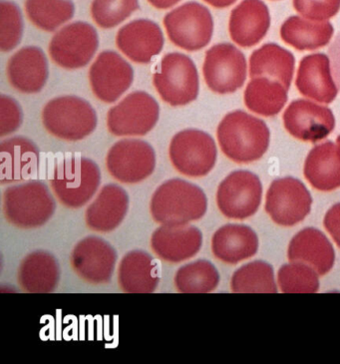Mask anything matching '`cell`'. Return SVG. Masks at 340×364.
Returning <instances> with one entry per match:
<instances>
[{"label": "cell", "instance_id": "26", "mask_svg": "<svg viewBox=\"0 0 340 364\" xmlns=\"http://www.w3.org/2000/svg\"><path fill=\"white\" fill-rule=\"evenodd\" d=\"M17 279L22 291L26 293H53L60 279L58 262L51 252H32L21 262Z\"/></svg>", "mask_w": 340, "mask_h": 364}, {"label": "cell", "instance_id": "40", "mask_svg": "<svg viewBox=\"0 0 340 364\" xmlns=\"http://www.w3.org/2000/svg\"><path fill=\"white\" fill-rule=\"evenodd\" d=\"M23 121L19 103L11 96H0V137L16 132Z\"/></svg>", "mask_w": 340, "mask_h": 364}, {"label": "cell", "instance_id": "31", "mask_svg": "<svg viewBox=\"0 0 340 364\" xmlns=\"http://www.w3.org/2000/svg\"><path fill=\"white\" fill-rule=\"evenodd\" d=\"M334 32V26L329 21H310L299 16L289 17L280 27L282 41L300 51L327 46Z\"/></svg>", "mask_w": 340, "mask_h": 364}, {"label": "cell", "instance_id": "13", "mask_svg": "<svg viewBox=\"0 0 340 364\" xmlns=\"http://www.w3.org/2000/svg\"><path fill=\"white\" fill-rule=\"evenodd\" d=\"M262 186L260 178L249 171L230 173L218 186L217 205L225 217L245 220L259 210Z\"/></svg>", "mask_w": 340, "mask_h": 364}, {"label": "cell", "instance_id": "41", "mask_svg": "<svg viewBox=\"0 0 340 364\" xmlns=\"http://www.w3.org/2000/svg\"><path fill=\"white\" fill-rule=\"evenodd\" d=\"M324 227L335 244L340 247V203L332 205L324 217Z\"/></svg>", "mask_w": 340, "mask_h": 364}, {"label": "cell", "instance_id": "21", "mask_svg": "<svg viewBox=\"0 0 340 364\" xmlns=\"http://www.w3.org/2000/svg\"><path fill=\"white\" fill-rule=\"evenodd\" d=\"M129 209V196L120 186L108 184L97 195L86 209L85 222L91 231L113 232L125 219Z\"/></svg>", "mask_w": 340, "mask_h": 364}, {"label": "cell", "instance_id": "29", "mask_svg": "<svg viewBox=\"0 0 340 364\" xmlns=\"http://www.w3.org/2000/svg\"><path fill=\"white\" fill-rule=\"evenodd\" d=\"M305 179L314 189L331 192L340 188V146L325 142L315 146L305 159Z\"/></svg>", "mask_w": 340, "mask_h": 364}, {"label": "cell", "instance_id": "32", "mask_svg": "<svg viewBox=\"0 0 340 364\" xmlns=\"http://www.w3.org/2000/svg\"><path fill=\"white\" fill-rule=\"evenodd\" d=\"M287 101V89L267 77L250 79L245 91V104L252 112L272 117L282 110Z\"/></svg>", "mask_w": 340, "mask_h": 364}, {"label": "cell", "instance_id": "7", "mask_svg": "<svg viewBox=\"0 0 340 364\" xmlns=\"http://www.w3.org/2000/svg\"><path fill=\"white\" fill-rule=\"evenodd\" d=\"M169 157L180 174L188 178H202L215 167L217 146L208 133L198 129H186L171 140Z\"/></svg>", "mask_w": 340, "mask_h": 364}, {"label": "cell", "instance_id": "14", "mask_svg": "<svg viewBox=\"0 0 340 364\" xmlns=\"http://www.w3.org/2000/svg\"><path fill=\"white\" fill-rule=\"evenodd\" d=\"M312 198L304 183L295 178L275 180L265 199V210L279 226L292 227L304 221L312 210Z\"/></svg>", "mask_w": 340, "mask_h": 364}, {"label": "cell", "instance_id": "5", "mask_svg": "<svg viewBox=\"0 0 340 364\" xmlns=\"http://www.w3.org/2000/svg\"><path fill=\"white\" fill-rule=\"evenodd\" d=\"M41 119L47 132L69 142L88 137L98 124L91 104L77 96L52 99L44 106Z\"/></svg>", "mask_w": 340, "mask_h": 364}, {"label": "cell", "instance_id": "34", "mask_svg": "<svg viewBox=\"0 0 340 364\" xmlns=\"http://www.w3.org/2000/svg\"><path fill=\"white\" fill-rule=\"evenodd\" d=\"M220 284V274L212 262L198 259L178 269L175 286L181 294L212 293Z\"/></svg>", "mask_w": 340, "mask_h": 364}, {"label": "cell", "instance_id": "39", "mask_svg": "<svg viewBox=\"0 0 340 364\" xmlns=\"http://www.w3.org/2000/svg\"><path fill=\"white\" fill-rule=\"evenodd\" d=\"M294 6L309 21H326L339 14L340 0H294Z\"/></svg>", "mask_w": 340, "mask_h": 364}, {"label": "cell", "instance_id": "12", "mask_svg": "<svg viewBox=\"0 0 340 364\" xmlns=\"http://www.w3.org/2000/svg\"><path fill=\"white\" fill-rule=\"evenodd\" d=\"M203 74L213 92L234 93L247 79V60L233 44H217L206 52Z\"/></svg>", "mask_w": 340, "mask_h": 364}, {"label": "cell", "instance_id": "36", "mask_svg": "<svg viewBox=\"0 0 340 364\" xmlns=\"http://www.w3.org/2000/svg\"><path fill=\"white\" fill-rule=\"evenodd\" d=\"M319 274L302 262H290L280 267L277 282L285 294H314L319 291Z\"/></svg>", "mask_w": 340, "mask_h": 364}, {"label": "cell", "instance_id": "28", "mask_svg": "<svg viewBox=\"0 0 340 364\" xmlns=\"http://www.w3.org/2000/svg\"><path fill=\"white\" fill-rule=\"evenodd\" d=\"M160 282L157 264L152 256L143 251H131L121 259L118 284L126 294H151Z\"/></svg>", "mask_w": 340, "mask_h": 364}, {"label": "cell", "instance_id": "20", "mask_svg": "<svg viewBox=\"0 0 340 364\" xmlns=\"http://www.w3.org/2000/svg\"><path fill=\"white\" fill-rule=\"evenodd\" d=\"M6 74L12 87L19 92H41L49 76L46 55L38 47H23L7 62Z\"/></svg>", "mask_w": 340, "mask_h": 364}, {"label": "cell", "instance_id": "15", "mask_svg": "<svg viewBox=\"0 0 340 364\" xmlns=\"http://www.w3.org/2000/svg\"><path fill=\"white\" fill-rule=\"evenodd\" d=\"M133 80L132 66L115 51L101 52L89 70L92 91L102 102H116Z\"/></svg>", "mask_w": 340, "mask_h": 364}, {"label": "cell", "instance_id": "8", "mask_svg": "<svg viewBox=\"0 0 340 364\" xmlns=\"http://www.w3.org/2000/svg\"><path fill=\"white\" fill-rule=\"evenodd\" d=\"M163 23L171 42L184 50H201L213 37L212 14L198 2H187L173 9L164 17Z\"/></svg>", "mask_w": 340, "mask_h": 364}, {"label": "cell", "instance_id": "24", "mask_svg": "<svg viewBox=\"0 0 340 364\" xmlns=\"http://www.w3.org/2000/svg\"><path fill=\"white\" fill-rule=\"evenodd\" d=\"M0 183L12 184L28 180L36 174L39 164V150L26 137H14L0 144Z\"/></svg>", "mask_w": 340, "mask_h": 364}, {"label": "cell", "instance_id": "2", "mask_svg": "<svg viewBox=\"0 0 340 364\" xmlns=\"http://www.w3.org/2000/svg\"><path fill=\"white\" fill-rule=\"evenodd\" d=\"M208 210L205 192L182 179H171L159 186L150 203L154 221L166 226H181L198 221Z\"/></svg>", "mask_w": 340, "mask_h": 364}, {"label": "cell", "instance_id": "44", "mask_svg": "<svg viewBox=\"0 0 340 364\" xmlns=\"http://www.w3.org/2000/svg\"><path fill=\"white\" fill-rule=\"evenodd\" d=\"M203 1L216 9H225L233 6L237 0H203Z\"/></svg>", "mask_w": 340, "mask_h": 364}, {"label": "cell", "instance_id": "10", "mask_svg": "<svg viewBox=\"0 0 340 364\" xmlns=\"http://www.w3.org/2000/svg\"><path fill=\"white\" fill-rule=\"evenodd\" d=\"M109 174L123 184H138L153 174L156 154L152 146L138 139H123L107 153Z\"/></svg>", "mask_w": 340, "mask_h": 364}, {"label": "cell", "instance_id": "17", "mask_svg": "<svg viewBox=\"0 0 340 364\" xmlns=\"http://www.w3.org/2000/svg\"><path fill=\"white\" fill-rule=\"evenodd\" d=\"M282 120L287 132L304 142L324 140L335 127L334 113L329 108L304 99L290 103Z\"/></svg>", "mask_w": 340, "mask_h": 364}, {"label": "cell", "instance_id": "25", "mask_svg": "<svg viewBox=\"0 0 340 364\" xmlns=\"http://www.w3.org/2000/svg\"><path fill=\"white\" fill-rule=\"evenodd\" d=\"M287 257L289 262H302L324 276L334 267L335 252L324 232L307 228L295 235L289 242Z\"/></svg>", "mask_w": 340, "mask_h": 364}, {"label": "cell", "instance_id": "4", "mask_svg": "<svg viewBox=\"0 0 340 364\" xmlns=\"http://www.w3.org/2000/svg\"><path fill=\"white\" fill-rule=\"evenodd\" d=\"M100 182L98 165L88 158L76 156L66 158L57 164L51 186L64 207L79 209L96 194Z\"/></svg>", "mask_w": 340, "mask_h": 364}, {"label": "cell", "instance_id": "1", "mask_svg": "<svg viewBox=\"0 0 340 364\" xmlns=\"http://www.w3.org/2000/svg\"><path fill=\"white\" fill-rule=\"evenodd\" d=\"M270 136L264 121L240 110L227 114L217 130L221 150L239 164L260 160L269 149Z\"/></svg>", "mask_w": 340, "mask_h": 364}, {"label": "cell", "instance_id": "18", "mask_svg": "<svg viewBox=\"0 0 340 364\" xmlns=\"http://www.w3.org/2000/svg\"><path fill=\"white\" fill-rule=\"evenodd\" d=\"M203 234L191 225L159 227L151 237L154 254L169 264H180L192 259L202 249Z\"/></svg>", "mask_w": 340, "mask_h": 364}, {"label": "cell", "instance_id": "37", "mask_svg": "<svg viewBox=\"0 0 340 364\" xmlns=\"http://www.w3.org/2000/svg\"><path fill=\"white\" fill-rule=\"evenodd\" d=\"M140 9L139 0H93L91 16L101 28L118 26Z\"/></svg>", "mask_w": 340, "mask_h": 364}, {"label": "cell", "instance_id": "43", "mask_svg": "<svg viewBox=\"0 0 340 364\" xmlns=\"http://www.w3.org/2000/svg\"><path fill=\"white\" fill-rule=\"evenodd\" d=\"M181 0H148L151 6L157 9H168L171 7L175 6Z\"/></svg>", "mask_w": 340, "mask_h": 364}, {"label": "cell", "instance_id": "19", "mask_svg": "<svg viewBox=\"0 0 340 364\" xmlns=\"http://www.w3.org/2000/svg\"><path fill=\"white\" fill-rule=\"evenodd\" d=\"M164 34L156 22L137 19L124 26L116 36V46L136 63L147 64L162 51Z\"/></svg>", "mask_w": 340, "mask_h": 364}, {"label": "cell", "instance_id": "23", "mask_svg": "<svg viewBox=\"0 0 340 364\" xmlns=\"http://www.w3.org/2000/svg\"><path fill=\"white\" fill-rule=\"evenodd\" d=\"M270 26L269 9L262 0H243L233 9L229 22L233 41L242 47H252L265 36Z\"/></svg>", "mask_w": 340, "mask_h": 364}, {"label": "cell", "instance_id": "30", "mask_svg": "<svg viewBox=\"0 0 340 364\" xmlns=\"http://www.w3.org/2000/svg\"><path fill=\"white\" fill-rule=\"evenodd\" d=\"M292 52L277 44H265L250 57V79L267 77L282 83L289 90L294 72Z\"/></svg>", "mask_w": 340, "mask_h": 364}, {"label": "cell", "instance_id": "33", "mask_svg": "<svg viewBox=\"0 0 340 364\" xmlns=\"http://www.w3.org/2000/svg\"><path fill=\"white\" fill-rule=\"evenodd\" d=\"M26 12L37 28L53 32L73 18L75 6L72 0H26Z\"/></svg>", "mask_w": 340, "mask_h": 364}, {"label": "cell", "instance_id": "45", "mask_svg": "<svg viewBox=\"0 0 340 364\" xmlns=\"http://www.w3.org/2000/svg\"><path fill=\"white\" fill-rule=\"evenodd\" d=\"M336 142H337V144H339V145L340 146V136H339V137H337Z\"/></svg>", "mask_w": 340, "mask_h": 364}, {"label": "cell", "instance_id": "6", "mask_svg": "<svg viewBox=\"0 0 340 364\" xmlns=\"http://www.w3.org/2000/svg\"><path fill=\"white\" fill-rule=\"evenodd\" d=\"M161 98L173 107L188 105L198 98L200 79L197 67L185 54H166L153 76Z\"/></svg>", "mask_w": 340, "mask_h": 364}, {"label": "cell", "instance_id": "35", "mask_svg": "<svg viewBox=\"0 0 340 364\" xmlns=\"http://www.w3.org/2000/svg\"><path fill=\"white\" fill-rule=\"evenodd\" d=\"M230 289L237 294L277 293L274 269L265 262H250L233 274Z\"/></svg>", "mask_w": 340, "mask_h": 364}, {"label": "cell", "instance_id": "42", "mask_svg": "<svg viewBox=\"0 0 340 364\" xmlns=\"http://www.w3.org/2000/svg\"><path fill=\"white\" fill-rule=\"evenodd\" d=\"M330 60H331V68L334 72V80L340 91V33L335 37L334 42L329 48Z\"/></svg>", "mask_w": 340, "mask_h": 364}, {"label": "cell", "instance_id": "16", "mask_svg": "<svg viewBox=\"0 0 340 364\" xmlns=\"http://www.w3.org/2000/svg\"><path fill=\"white\" fill-rule=\"evenodd\" d=\"M117 262V252L98 237H87L74 247L71 267L77 276L91 284L110 282Z\"/></svg>", "mask_w": 340, "mask_h": 364}, {"label": "cell", "instance_id": "9", "mask_svg": "<svg viewBox=\"0 0 340 364\" xmlns=\"http://www.w3.org/2000/svg\"><path fill=\"white\" fill-rule=\"evenodd\" d=\"M160 117L157 101L144 91H135L107 114L109 132L117 137L144 136L155 127Z\"/></svg>", "mask_w": 340, "mask_h": 364}, {"label": "cell", "instance_id": "22", "mask_svg": "<svg viewBox=\"0 0 340 364\" xmlns=\"http://www.w3.org/2000/svg\"><path fill=\"white\" fill-rule=\"evenodd\" d=\"M295 85L304 97L319 103H331L339 93L332 79L330 59L322 53L312 54L302 59Z\"/></svg>", "mask_w": 340, "mask_h": 364}, {"label": "cell", "instance_id": "11", "mask_svg": "<svg viewBox=\"0 0 340 364\" xmlns=\"http://www.w3.org/2000/svg\"><path fill=\"white\" fill-rule=\"evenodd\" d=\"M98 46L96 29L87 22L76 21L54 34L48 51L57 65L72 70L85 67L95 55Z\"/></svg>", "mask_w": 340, "mask_h": 364}, {"label": "cell", "instance_id": "38", "mask_svg": "<svg viewBox=\"0 0 340 364\" xmlns=\"http://www.w3.org/2000/svg\"><path fill=\"white\" fill-rule=\"evenodd\" d=\"M23 18L21 9L14 2H0V50L9 52L16 48L23 36Z\"/></svg>", "mask_w": 340, "mask_h": 364}, {"label": "cell", "instance_id": "27", "mask_svg": "<svg viewBox=\"0 0 340 364\" xmlns=\"http://www.w3.org/2000/svg\"><path fill=\"white\" fill-rule=\"evenodd\" d=\"M259 250V237L254 230L244 225L229 224L213 234V256L228 264H235L254 257Z\"/></svg>", "mask_w": 340, "mask_h": 364}, {"label": "cell", "instance_id": "3", "mask_svg": "<svg viewBox=\"0 0 340 364\" xmlns=\"http://www.w3.org/2000/svg\"><path fill=\"white\" fill-rule=\"evenodd\" d=\"M56 204L48 187L41 181L11 186L2 196L4 218L22 230L44 226L55 212Z\"/></svg>", "mask_w": 340, "mask_h": 364}]
</instances>
